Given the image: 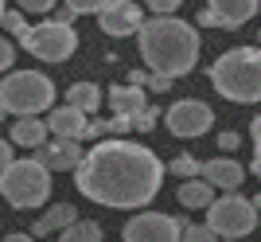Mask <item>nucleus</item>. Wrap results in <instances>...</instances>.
Segmentation results:
<instances>
[{
    "label": "nucleus",
    "mask_w": 261,
    "mask_h": 242,
    "mask_svg": "<svg viewBox=\"0 0 261 242\" xmlns=\"http://www.w3.org/2000/svg\"><path fill=\"white\" fill-rule=\"evenodd\" d=\"M160 156L125 137H106L74 168V187L101 207H144L164 184Z\"/></svg>",
    "instance_id": "obj_1"
},
{
    "label": "nucleus",
    "mask_w": 261,
    "mask_h": 242,
    "mask_svg": "<svg viewBox=\"0 0 261 242\" xmlns=\"http://www.w3.org/2000/svg\"><path fill=\"white\" fill-rule=\"evenodd\" d=\"M141 43V59L152 75L164 78H184L195 70L199 63V32L179 16H152L144 20V28L137 32Z\"/></svg>",
    "instance_id": "obj_2"
},
{
    "label": "nucleus",
    "mask_w": 261,
    "mask_h": 242,
    "mask_svg": "<svg viewBox=\"0 0 261 242\" xmlns=\"http://www.w3.org/2000/svg\"><path fill=\"white\" fill-rule=\"evenodd\" d=\"M211 86L226 102L253 106L261 102V47H230L211 66Z\"/></svg>",
    "instance_id": "obj_3"
},
{
    "label": "nucleus",
    "mask_w": 261,
    "mask_h": 242,
    "mask_svg": "<svg viewBox=\"0 0 261 242\" xmlns=\"http://www.w3.org/2000/svg\"><path fill=\"white\" fill-rule=\"evenodd\" d=\"M0 106L12 117H39L55 106V82L39 70H8L0 82Z\"/></svg>",
    "instance_id": "obj_4"
},
{
    "label": "nucleus",
    "mask_w": 261,
    "mask_h": 242,
    "mask_svg": "<svg viewBox=\"0 0 261 242\" xmlns=\"http://www.w3.org/2000/svg\"><path fill=\"white\" fill-rule=\"evenodd\" d=\"M0 196H4V203L8 207H39V203H47V196H51V172H47L35 156H28V160H12L4 172H0Z\"/></svg>",
    "instance_id": "obj_5"
},
{
    "label": "nucleus",
    "mask_w": 261,
    "mask_h": 242,
    "mask_svg": "<svg viewBox=\"0 0 261 242\" xmlns=\"http://www.w3.org/2000/svg\"><path fill=\"white\" fill-rule=\"evenodd\" d=\"M16 39L39 63H66L78 51V32L63 20H43V23H35V28H23Z\"/></svg>",
    "instance_id": "obj_6"
},
{
    "label": "nucleus",
    "mask_w": 261,
    "mask_h": 242,
    "mask_svg": "<svg viewBox=\"0 0 261 242\" xmlns=\"http://www.w3.org/2000/svg\"><path fill=\"white\" fill-rule=\"evenodd\" d=\"M207 227L218 238H250L253 227H257V207H253V199H242L238 191H226L207 207Z\"/></svg>",
    "instance_id": "obj_7"
},
{
    "label": "nucleus",
    "mask_w": 261,
    "mask_h": 242,
    "mask_svg": "<svg viewBox=\"0 0 261 242\" xmlns=\"http://www.w3.org/2000/svg\"><path fill=\"white\" fill-rule=\"evenodd\" d=\"M184 238V223L164 215V211H141L125 223L121 242H179Z\"/></svg>",
    "instance_id": "obj_8"
},
{
    "label": "nucleus",
    "mask_w": 261,
    "mask_h": 242,
    "mask_svg": "<svg viewBox=\"0 0 261 242\" xmlns=\"http://www.w3.org/2000/svg\"><path fill=\"white\" fill-rule=\"evenodd\" d=\"M164 121H168V129L175 133V137H203V133L215 125V113H211L207 102L199 98H184L175 102V106H168V113H164Z\"/></svg>",
    "instance_id": "obj_9"
},
{
    "label": "nucleus",
    "mask_w": 261,
    "mask_h": 242,
    "mask_svg": "<svg viewBox=\"0 0 261 242\" xmlns=\"http://www.w3.org/2000/svg\"><path fill=\"white\" fill-rule=\"evenodd\" d=\"M101 32L113 35V39H125V35H137L144 28V8L137 0H109L106 8L98 12Z\"/></svg>",
    "instance_id": "obj_10"
},
{
    "label": "nucleus",
    "mask_w": 261,
    "mask_h": 242,
    "mask_svg": "<svg viewBox=\"0 0 261 242\" xmlns=\"http://www.w3.org/2000/svg\"><path fill=\"white\" fill-rule=\"evenodd\" d=\"M257 12H261V0H207V12L199 16V23L203 28H226V32H234L246 20H253Z\"/></svg>",
    "instance_id": "obj_11"
},
{
    "label": "nucleus",
    "mask_w": 261,
    "mask_h": 242,
    "mask_svg": "<svg viewBox=\"0 0 261 242\" xmlns=\"http://www.w3.org/2000/svg\"><path fill=\"white\" fill-rule=\"evenodd\" d=\"M82 141H70V137H55V141L39 144L35 149V160L47 168V172H74L82 164Z\"/></svg>",
    "instance_id": "obj_12"
},
{
    "label": "nucleus",
    "mask_w": 261,
    "mask_h": 242,
    "mask_svg": "<svg viewBox=\"0 0 261 242\" xmlns=\"http://www.w3.org/2000/svg\"><path fill=\"white\" fill-rule=\"evenodd\" d=\"M86 121H90V113L74 110V106L66 102V106H55V110L47 113V129H51L55 137H70V141H82V137H86Z\"/></svg>",
    "instance_id": "obj_13"
},
{
    "label": "nucleus",
    "mask_w": 261,
    "mask_h": 242,
    "mask_svg": "<svg viewBox=\"0 0 261 242\" xmlns=\"http://www.w3.org/2000/svg\"><path fill=\"white\" fill-rule=\"evenodd\" d=\"M203 180H211L218 191H238L242 180H246V168L238 160H230V156H211L203 164Z\"/></svg>",
    "instance_id": "obj_14"
},
{
    "label": "nucleus",
    "mask_w": 261,
    "mask_h": 242,
    "mask_svg": "<svg viewBox=\"0 0 261 242\" xmlns=\"http://www.w3.org/2000/svg\"><path fill=\"white\" fill-rule=\"evenodd\" d=\"M109 106H113L117 117H137L141 110H148V90L133 86V82H125V86L117 82V86L109 90Z\"/></svg>",
    "instance_id": "obj_15"
},
{
    "label": "nucleus",
    "mask_w": 261,
    "mask_h": 242,
    "mask_svg": "<svg viewBox=\"0 0 261 242\" xmlns=\"http://www.w3.org/2000/svg\"><path fill=\"white\" fill-rule=\"evenodd\" d=\"M215 191H218V187L211 184V180L195 176V180H184V184H179V191H175V199H179L184 207L199 211V207H211V203H215Z\"/></svg>",
    "instance_id": "obj_16"
},
{
    "label": "nucleus",
    "mask_w": 261,
    "mask_h": 242,
    "mask_svg": "<svg viewBox=\"0 0 261 242\" xmlns=\"http://www.w3.org/2000/svg\"><path fill=\"white\" fill-rule=\"evenodd\" d=\"M47 121L39 117H16L12 121V144H23V149H39L47 144Z\"/></svg>",
    "instance_id": "obj_17"
},
{
    "label": "nucleus",
    "mask_w": 261,
    "mask_h": 242,
    "mask_svg": "<svg viewBox=\"0 0 261 242\" xmlns=\"http://www.w3.org/2000/svg\"><path fill=\"white\" fill-rule=\"evenodd\" d=\"M70 223H78V211L70 207V203H55V207H47L43 219H35L32 234L39 238V234H55V231H66Z\"/></svg>",
    "instance_id": "obj_18"
},
{
    "label": "nucleus",
    "mask_w": 261,
    "mask_h": 242,
    "mask_svg": "<svg viewBox=\"0 0 261 242\" xmlns=\"http://www.w3.org/2000/svg\"><path fill=\"white\" fill-rule=\"evenodd\" d=\"M66 102L82 113H94L101 106V86H94V82H74V86L66 90Z\"/></svg>",
    "instance_id": "obj_19"
},
{
    "label": "nucleus",
    "mask_w": 261,
    "mask_h": 242,
    "mask_svg": "<svg viewBox=\"0 0 261 242\" xmlns=\"http://www.w3.org/2000/svg\"><path fill=\"white\" fill-rule=\"evenodd\" d=\"M59 242H101V227L90 219H78L66 231H59Z\"/></svg>",
    "instance_id": "obj_20"
},
{
    "label": "nucleus",
    "mask_w": 261,
    "mask_h": 242,
    "mask_svg": "<svg viewBox=\"0 0 261 242\" xmlns=\"http://www.w3.org/2000/svg\"><path fill=\"white\" fill-rule=\"evenodd\" d=\"M168 172H172V176H179V180H195V176H203V164H199L195 156H175L172 164H168Z\"/></svg>",
    "instance_id": "obj_21"
},
{
    "label": "nucleus",
    "mask_w": 261,
    "mask_h": 242,
    "mask_svg": "<svg viewBox=\"0 0 261 242\" xmlns=\"http://www.w3.org/2000/svg\"><path fill=\"white\" fill-rule=\"evenodd\" d=\"M179 242H218V234L211 231L207 223H187L184 227V238Z\"/></svg>",
    "instance_id": "obj_22"
},
{
    "label": "nucleus",
    "mask_w": 261,
    "mask_h": 242,
    "mask_svg": "<svg viewBox=\"0 0 261 242\" xmlns=\"http://www.w3.org/2000/svg\"><path fill=\"white\" fill-rule=\"evenodd\" d=\"M63 4L74 12V16H98V12L106 8L109 0H63Z\"/></svg>",
    "instance_id": "obj_23"
},
{
    "label": "nucleus",
    "mask_w": 261,
    "mask_h": 242,
    "mask_svg": "<svg viewBox=\"0 0 261 242\" xmlns=\"http://www.w3.org/2000/svg\"><path fill=\"white\" fill-rule=\"evenodd\" d=\"M129 121H133V129H137V133H152V125L160 121V110H156V106H148V110H141L137 117H129Z\"/></svg>",
    "instance_id": "obj_24"
},
{
    "label": "nucleus",
    "mask_w": 261,
    "mask_h": 242,
    "mask_svg": "<svg viewBox=\"0 0 261 242\" xmlns=\"http://www.w3.org/2000/svg\"><path fill=\"white\" fill-rule=\"evenodd\" d=\"M16 8H23L28 16H47L55 8V0H16Z\"/></svg>",
    "instance_id": "obj_25"
},
{
    "label": "nucleus",
    "mask_w": 261,
    "mask_h": 242,
    "mask_svg": "<svg viewBox=\"0 0 261 242\" xmlns=\"http://www.w3.org/2000/svg\"><path fill=\"white\" fill-rule=\"evenodd\" d=\"M0 28H8V32H16V35H20L23 28H28V23H23V8H12V12H4Z\"/></svg>",
    "instance_id": "obj_26"
},
{
    "label": "nucleus",
    "mask_w": 261,
    "mask_h": 242,
    "mask_svg": "<svg viewBox=\"0 0 261 242\" xmlns=\"http://www.w3.org/2000/svg\"><path fill=\"white\" fill-rule=\"evenodd\" d=\"M129 129H133V121H129V117H117V113L106 121V137H125Z\"/></svg>",
    "instance_id": "obj_27"
},
{
    "label": "nucleus",
    "mask_w": 261,
    "mask_h": 242,
    "mask_svg": "<svg viewBox=\"0 0 261 242\" xmlns=\"http://www.w3.org/2000/svg\"><path fill=\"white\" fill-rule=\"evenodd\" d=\"M12 63H16V47H12L8 39H0V75H8Z\"/></svg>",
    "instance_id": "obj_28"
},
{
    "label": "nucleus",
    "mask_w": 261,
    "mask_h": 242,
    "mask_svg": "<svg viewBox=\"0 0 261 242\" xmlns=\"http://www.w3.org/2000/svg\"><path fill=\"white\" fill-rule=\"evenodd\" d=\"M144 4H148V8H152L156 16H172V12L179 8V4H184V0H144Z\"/></svg>",
    "instance_id": "obj_29"
},
{
    "label": "nucleus",
    "mask_w": 261,
    "mask_h": 242,
    "mask_svg": "<svg viewBox=\"0 0 261 242\" xmlns=\"http://www.w3.org/2000/svg\"><path fill=\"white\" fill-rule=\"evenodd\" d=\"M238 144H242L238 133H218V149H222V153H234Z\"/></svg>",
    "instance_id": "obj_30"
},
{
    "label": "nucleus",
    "mask_w": 261,
    "mask_h": 242,
    "mask_svg": "<svg viewBox=\"0 0 261 242\" xmlns=\"http://www.w3.org/2000/svg\"><path fill=\"white\" fill-rule=\"evenodd\" d=\"M168 86H172V78H164V75H148V86H144V90H156V94H164Z\"/></svg>",
    "instance_id": "obj_31"
},
{
    "label": "nucleus",
    "mask_w": 261,
    "mask_h": 242,
    "mask_svg": "<svg viewBox=\"0 0 261 242\" xmlns=\"http://www.w3.org/2000/svg\"><path fill=\"white\" fill-rule=\"evenodd\" d=\"M12 160H16V156H12V141H4V137H0V172H4Z\"/></svg>",
    "instance_id": "obj_32"
},
{
    "label": "nucleus",
    "mask_w": 261,
    "mask_h": 242,
    "mask_svg": "<svg viewBox=\"0 0 261 242\" xmlns=\"http://www.w3.org/2000/svg\"><path fill=\"white\" fill-rule=\"evenodd\" d=\"M86 137H106V121H94V117H90L86 121ZM86 137H82V141H86Z\"/></svg>",
    "instance_id": "obj_33"
},
{
    "label": "nucleus",
    "mask_w": 261,
    "mask_h": 242,
    "mask_svg": "<svg viewBox=\"0 0 261 242\" xmlns=\"http://www.w3.org/2000/svg\"><path fill=\"white\" fill-rule=\"evenodd\" d=\"M250 137H253V149L261 153V113H257V117L250 121Z\"/></svg>",
    "instance_id": "obj_34"
},
{
    "label": "nucleus",
    "mask_w": 261,
    "mask_h": 242,
    "mask_svg": "<svg viewBox=\"0 0 261 242\" xmlns=\"http://www.w3.org/2000/svg\"><path fill=\"white\" fill-rule=\"evenodd\" d=\"M4 242H35V234H20V231H16V234H8Z\"/></svg>",
    "instance_id": "obj_35"
},
{
    "label": "nucleus",
    "mask_w": 261,
    "mask_h": 242,
    "mask_svg": "<svg viewBox=\"0 0 261 242\" xmlns=\"http://www.w3.org/2000/svg\"><path fill=\"white\" fill-rule=\"evenodd\" d=\"M250 172H253V176L261 180V153H257V156H253V160H250Z\"/></svg>",
    "instance_id": "obj_36"
},
{
    "label": "nucleus",
    "mask_w": 261,
    "mask_h": 242,
    "mask_svg": "<svg viewBox=\"0 0 261 242\" xmlns=\"http://www.w3.org/2000/svg\"><path fill=\"white\" fill-rule=\"evenodd\" d=\"M4 12H8V8H4V0H0V20H4Z\"/></svg>",
    "instance_id": "obj_37"
},
{
    "label": "nucleus",
    "mask_w": 261,
    "mask_h": 242,
    "mask_svg": "<svg viewBox=\"0 0 261 242\" xmlns=\"http://www.w3.org/2000/svg\"><path fill=\"white\" fill-rule=\"evenodd\" d=\"M4 113H8V110H4V106H0V125H4Z\"/></svg>",
    "instance_id": "obj_38"
},
{
    "label": "nucleus",
    "mask_w": 261,
    "mask_h": 242,
    "mask_svg": "<svg viewBox=\"0 0 261 242\" xmlns=\"http://www.w3.org/2000/svg\"><path fill=\"white\" fill-rule=\"evenodd\" d=\"M253 207H257V211H261V196H257V199H253Z\"/></svg>",
    "instance_id": "obj_39"
},
{
    "label": "nucleus",
    "mask_w": 261,
    "mask_h": 242,
    "mask_svg": "<svg viewBox=\"0 0 261 242\" xmlns=\"http://www.w3.org/2000/svg\"><path fill=\"white\" fill-rule=\"evenodd\" d=\"M226 242H250V238H226Z\"/></svg>",
    "instance_id": "obj_40"
},
{
    "label": "nucleus",
    "mask_w": 261,
    "mask_h": 242,
    "mask_svg": "<svg viewBox=\"0 0 261 242\" xmlns=\"http://www.w3.org/2000/svg\"><path fill=\"white\" fill-rule=\"evenodd\" d=\"M257 47H261V32H257Z\"/></svg>",
    "instance_id": "obj_41"
}]
</instances>
